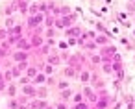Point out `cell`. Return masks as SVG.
<instances>
[{
  "mask_svg": "<svg viewBox=\"0 0 135 109\" xmlns=\"http://www.w3.org/2000/svg\"><path fill=\"white\" fill-rule=\"evenodd\" d=\"M45 107H46L45 100H32V102H28V109H45Z\"/></svg>",
  "mask_w": 135,
  "mask_h": 109,
  "instance_id": "6da1fadb",
  "label": "cell"
},
{
  "mask_svg": "<svg viewBox=\"0 0 135 109\" xmlns=\"http://www.w3.org/2000/svg\"><path fill=\"white\" fill-rule=\"evenodd\" d=\"M41 22H43V13H37L35 17L28 19V28H35V26L41 24Z\"/></svg>",
  "mask_w": 135,
  "mask_h": 109,
  "instance_id": "7a4b0ae2",
  "label": "cell"
},
{
  "mask_svg": "<svg viewBox=\"0 0 135 109\" xmlns=\"http://www.w3.org/2000/svg\"><path fill=\"white\" fill-rule=\"evenodd\" d=\"M13 59H15L17 63H21V61H26V59H28V52H26V50L15 52V54H13Z\"/></svg>",
  "mask_w": 135,
  "mask_h": 109,
  "instance_id": "3957f363",
  "label": "cell"
},
{
  "mask_svg": "<svg viewBox=\"0 0 135 109\" xmlns=\"http://www.w3.org/2000/svg\"><path fill=\"white\" fill-rule=\"evenodd\" d=\"M24 94H26V96L30 94V96H33V98H35V96H37V91H35V87H33V85H26V87H24Z\"/></svg>",
  "mask_w": 135,
  "mask_h": 109,
  "instance_id": "277c9868",
  "label": "cell"
},
{
  "mask_svg": "<svg viewBox=\"0 0 135 109\" xmlns=\"http://www.w3.org/2000/svg\"><path fill=\"white\" fill-rule=\"evenodd\" d=\"M26 76H28L30 80H33V78L37 76V68H35V67H28V70H26Z\"/></svg>",
  "mask_w": 135,
  "mask_h": 109,
  "instance_id": "5b68a950",
  "label": "cell"
},
{
  "mask_svg": "<svg viewBox=\"0 0 135 109\" xmlns=\"http://www.w3.org/2000/svg\"><path fill=\"white\" fill-rule=\"evenodd\" d=\"M17 44H19V46H21L22 50H30V46H32L30 43H26V39H24V37H21V41H19Z\"/></svg>",
  "mask_w": 135,
  "mask_h": 109,
  "instance_id": "8992f818",
  "label": "cell"
},
{
  "mask_svg": "<svg viewBox=\"0 0 135 109\" xmlns=\"http://www.w3.org/2000/svg\"><path fill=\"white\" fill-rule=\"evenodd\" d=\"M43 41H45L43 37H39V35H35V37L32 39V46H41V44H43Z\"/></svg>",
  "mask_w": 135,
  "mask_h": 109,
  "instance_id": "52a82bcc",
  "label": "cell"
},
{
  "mask_svg": "<svg viewBox=\"0 0 135 109\" xmlns=\"http://www.w3.org/2000/svg\"><path fill=\"white\" fill-rule=\"evenodd\" d=\"M6 92H8L9 96H15V94H17V87H15V85H9V87L6 89Z\"/></svg>",
  "mask_w": 135,
  "mask_h": 109,
  "instance_id": "ba28073f",
  "label": "cell"
},
{
  "mask_svg": "<svg viewBox=\"0 0 135 109\" xmlns=\"http://www.w3.org/2000/svg\"><path fill=\"white\" fill-rule=\"evenodd\" d=\"M46 78H45V74H37L35 78H33V83H43Z\"/></svg>",
  "mask_w": 135,
  "mask_h": 109,
  "instance_id": "9c48e42d",
  "label": "cell"
},
{
  "mask_svg": "<svg viewBox=\"0 0 135 109\" xmlns=\"http://www.w3.org/2000/svg\"><path fill=\"white\" fill-rule=\"evenodd\" d=\"M17 68H19V70H28V63H26V61H21V63L17 65Z\"/></svg>",
  "mask_w": 135,
  "mask_h": 109,
  "instance_id": "30bf717a",
  "label": "cell"
},
{
  "mask_svg": "<svg viewBox=\"0 0 135 109\" xmlns=\"http://www.w3.org/2000/svg\"><path fill=\"white\" fill-rule=\"evenodd\" d=\"M8 87H6V80L4 78H0V92H4Z\"/></svg>",
  "mask_w": 135,
  "mask_h": 109,
  "instance_id": "8fae6325",
  "label": "cell"
},
{
  "mask_svg": "<svg viewBox=\"0 0 135 109\" xmlns=\"http://www.w3.org/2000/svg\"><path fill=\"white\" fill-rule=\"evenodd\" d=\"M76 74V70L72 68V67H69V68H65V76H74Z\"/></svg>",
  "mask_w": 135,
  "mask_h": 109,
  "instance_id": "7c38bea8",
  "label": "cell"
},
{
  "mask_svg": "<svg viewBox=\"0 0 135 109\" xmlns=\"http://www.w3.org/2000/svg\"><path fill=\"white\" fill-rule=\"evenodd\" d=\"M13 24H15V21H13V19H11V17H9V19H8V21H6V28H8V30H9V28H13Z\"/></svg>",
  "mask_w": 135,
  "mask_h": 109,
  "instance_id": "4fadbf2b",
  "label": "cell"
},
{
  "mask_svg": "<svg viewBox=\"0 0 135 109\" xmlns=\"http://www.w3.org/2000/svg\"><path fill=\"white\" fill-rule=\"evenodd\" d=\"M19 107H21L19 102H9V109H19Z\"/></svg>",
  "mask_w": 135,
  "mask_h": 109,
  "instance_id": "5bb4252c",
  "label": "cell"
},
{
  "mask_svg": "<svg viewBox=\"0 0 135 109\" xmlns=\"http://www.w3.org/2000/svg\"><path fill=\"white\" fill-rule=\"evenodd\" d=\"M96 43H98V44H105L107 39H105V37H96Z\"/></svg>",
  "mask_w": 135,
  "mask_h": 109,
  "instance_id": "9a60e30c",
  "label": "cell"
},
{
  "mask_svg": "<svg viewBox=\"0 0 135 109\" xmlns=\"http://www.w3.org/2000/svg\"><path fill=\"white\" fill-rule=\"evenodd\" d=\"M54 72V67L52 65H46V68H45V74H52Z\"/></svg>",
  "mask_w": 135,
  "mask_h": 109,
  "instance_id": "2e32d148",
  "label": "cell"
},
{
  "mask_svg": "<svg viewBox=\"0 0 135 109\" xmlns=\"http://www.w3.org/2000/svg\"><path fill=\"white\" fill-rule=\"evenodd\" d=\"M8 33H9L8 30H0V39H6V37H8Z\"/></svg>",
  "mask_w": 135,
  "mask_h": 109,
  "instance_id": "e0dca14e",
  "label": "cell"
},
{
  "mask_svg": "<svg viewBox=\"0 0 135 109\" xmlns=\"http://www.w3.org/2000/svg\"><path fill=\"white\" fill-rule=\"evenodd\" d=\"M57 87H59V89H67V87H69V83H67V81H59V83H57Z\"/></svg>",
  "mask_w": 135,
  "mask_h": 109,
  "instance_id": "ac0fdd59",
  "label": "cell"
},
{
  "mask_svg": "<svg viewBox=\"0 0 135 109\" xmlns=\"http://www.w3.org/2000/svg\"><path fill=\"white\" fill-rule=\"evenodd\" d=\"M72 109H87V105L80 102V103H76V107H72Z\"/></svg>",
  "mask_w": 135,
  "mask_h": 109,
  "instance_id": "d6986e66",
  "label": "cell"
},
{
  "mask_svg": "<svg viewBox=\"0 0 135 109\" xmlns=\"http://www.w3.org/2000/svg\"><path fill=\"white\" fill-rule=\"evenodd\" d=\"M2 57H6V48L0 46V59H2Z\"/></svg>",
  "mask_w": 135,
  "mask_h": 109,
  "instance_id": "ffe728a7",
  "label": "cell"
},
{
  "mask_svg": "<svg viewBox=\"0 0 135 109\" xmlns=\"http://www.w3.org/2000/svg\"><path fill=\"white\" fill-rule=\"evenodd\" d=\"M48 61H50V63H52V65H57V63H59V59H57V57H50V59H48Z\"/></svg>",
  "mask_w": 135,
  "mask_h": 109,
  "instance_id": "44dd1931",
  "label": "cell"
},
{
  "mask_svg": "<svg viewBox=\"0 0 135 109\" xmlns=\"http://www.w3.org/2000/svg\"><path fill=\"white\" fill-rule=\"evenodd\" d=\"M80 102H81V94H76L74 96V103H80Z\"/></svg>",
  "mask_w": 135,
  "mask_h": 109,
  "instance_id": "7402d4cb",
  "label": "cell"
},
{
  "mask_svg": "<svg viewBox=\"0 0 135 109\" xmlns=\"http://www.w3.org/2000/svg\"><path fill=\"white\" fill-rule=\"evenodd\" d=\"M61 96H63V98H69V96H70V91H63V94H61Z\"/></svg>",
  "mask_w": 135,
  "mask_h": 109,
  "instance_id": "603a6c76",
  "label": "cell"
},
{
  "mask_svg": "<svg viewBox=\"0 0 135 109\" xmlns=\"http://www.w3.org/2000/svg\"><path fill=\"white\" fill-rule=\"evenodd\" d=\"M57 109H67V107H65L63 103H59V105H57Z\"/></svg>",
  "mask_w": 135,
  "mask_h": 109,
  "instance_id": "cb8c5ba5",
  "label": "cell"
},
{
  "mask_svg": "<svg viewBox=\"0 0 135 109\" xmlns=\"http://www.w3.org/2000/svg\"><path fill=\"white\" fill-rule=\"evenodd\" d=\"M0 78H4V74H2V70H0Z\"/></svg>",
  "mask_w": 135,
  "mask_h": 109,
  "instance_id": "d4e9b609",
  "label": "cell"
}]
</instances>
